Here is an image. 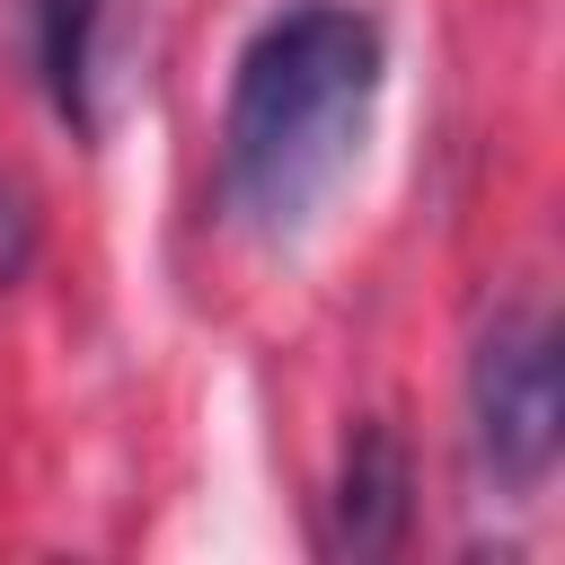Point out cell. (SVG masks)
I'll list each match as a JSON object with an SVG mask.
<instances>
[{"mask_svg":"<svg viewBox=\"0 0 565 565\" xmlns=\"http://www.w3.org/2000/svg\"><path fill=\"white\" fill-rule=\"evenodd\" d=\"M380 18L353 0H300L265 18L221 106V194L247 230L291 238L353 168L380 106Z\"/></svg>","mask_w":565,"mask_h":565,"instance_id":"obj_1","label":"cell"},{"mask_svg":"<svg viewBox=\"0 0 565 565\" xmlns=\"http://www.w3.org/2000/svg\"><path fill=\"white\" fill-rule=\"evenodd\" d=\"M415 521V468H406V441L388 424H362L344 441V468H335V494H327V547L335 556H388Z\"/></svg>","mask_w":565,"mask_h":565,"instance_id":"obj_3","label":"cell"},{"mask_svg":"<svg viewBox=\"0 0 565 565\" xmlns=\"http://www.w3.org/2000/svg\"><path fill=\"white\" fill-rule=\"evenodd\" d=\"M468 441L503 494L547 486L565 441V344L539 309H503L468 362Z\"/></svg>","mask_w":565,"mask_h":565,"instance_id":"obj_2","label":"cell"},{"mask_svg":"<svg viewBox=\"0 0 565 565\" xmlns=\"http://www.w3.org/2000/svg\"><path fill=\"white\" fill-rule=\"evenodd\" d=\"M35 194L18 185V177H0V291L9 282H26V265H35Z\"/></svg>","mask_w":565,"mask_h":565,"instance_id":"obj_4","label":"cell"}]
</instances>
